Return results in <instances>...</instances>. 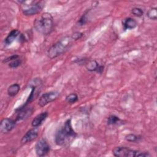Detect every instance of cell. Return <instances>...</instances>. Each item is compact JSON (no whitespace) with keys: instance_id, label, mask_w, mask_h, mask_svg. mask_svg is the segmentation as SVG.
I'll use <instances>...</instances> for the list:
<instances>
[{"instance_id":"cell-1","label":"cell","mask_w":157,"mask_h":157,"mask_svg":"<svg viewBox=\"0 0 157 157\" xmlns=\"http://www.w3.org/2000/svg\"><path fill=\"white\" fill-rule=\"evenodd\" d=\"M77 136V133L74 130L71 120H67L64 124L59 128L55 135V143L61 147L69 145Z\"/></svg>"},{"instance_id":"cell-2","label":"cell","mask_w":157,"mask_h":157,"mask_svg":"<svg viewBox=\"0 0 157 157\" xmlns=\"http://www.w3.org/2000/svg\"><path fill=\"white\" fill-rule=\"evenodd\" d=\"M34 27L38 33L43 35L50 34L53 27V18L51 13L44 12L36 18L34 21Z\"/></svg>"},{"instance_id":"cell-3","label":"cell","mask_w":157,"mask_h":157,"mask_svg":"<svg viewBox=\"0 0 157 157\" xmlns=\"http://www.w3.org/2000/svg\"><path fill=\"white\" fill-rule=\"evenodd\" d=\"M74 41L71 36H64L55 44H54L48 50L47 55L49 58L53 59L61 55L68 50Z\"/></svg>"},{"instance_id":"cell-4","label":"cell","mask_w":157,"mask_h":157,"mask_svg":"<svg viewBox=\"0 0 157 157\" xmlns=\"http://www.w3.org/2000/svg\"><path fill=\"white\" fill-rule=\"evenodd\" d=\"M22 12L25 15H33L39 13L45 5L43 1H18Z\"/></svg>"},{"instance_id":"cell-5","label":"cell","mask_w":157,"mask_h":157,"mask_svg":"<svg viewBox=\"0 0 157 157\" xmlns=\"http://www.w3.org/2000/svg\"><path fill=\"white\" fill-rule=\"evenodd\" d=\"M112 153L117 157H148L151 155L148 152L131 149L126 147H116L112 150Z\"/></svg>"},{"instance_id":"cell-6","label":"cell","mask_w":157,"mask_h":157,"mask_svg":"<svg viewBox=\"0 0 157 157\" xmlns=\"http://www.w3.org/2000/svg\"><path fill=\"white\" fill-rule=\"evenodd\" d=\"M50 150V146L47 141L42 139L37 142L35 145L36 153L38 156H44L47 155Z\"/></svg>"},{"instance_id":"cell-7","label":"cell","mask_w":157,"mask_h":157,"mask_svg":"<svg viewBox=\"0 0 157 157\" xmlns=\"http://www.w3.org/2000/svg\"><path fill=\"white\" fill-rule=\"evenodd\" d=\"M59 96V93L57 91H52L43 94L39 99V105L44 107L48 103L56 100Z\"/></svg>"},{"instance_id":"cell-8","label":"cell","mask_w":157,"mask_h":157,"mask_svg":"<svg viewBox=\"0 0 157 157\" xmlns=\"http://www.w3.org/2000/svg\"><path fill=\"white\" fill-rule=\"evenodd\" d=\"M16 121L6 118L1 120L0 123V131L2 133H7L11 131L15 126Z\"/></svg>"},{"instance_id":"cell-9","label":"cell","mask_w":157,"mask_h":157,"mask_svg":"<svg viewBox=\"0 0 157 157\" xmlns=\"http://www.w3.org/2000/svg\"><path fill=\"white\" fill-rule=\"evenodd\" d=\"M38 136V130L36 128H34L28 130L26 134L23 136L21 139V144H26L27 143L31 142L36 139Z\"/></svg>"},{"instance_id":"cell-10","label":"cell","mask_w":157,"mask_h":157,"mask_svg":"<svg viewBox=\"0 0 157 157\" xmlns=\"http://www.w3.org/2000/svg\"><path fill=\"white\" fill-rule=\"evenodd\" d=\"M85 66L88 71L90 72H96L99 74H102L104 69L103 65L99 64L95 60H90L88 62H86Z\"/></svg>"},{"instance_id":"cell-11","label":"cell","mask_w":157,"mask_h":157,"mask_svg":"<svg viewBox=\"0 0 157 157\" xmlns=\"http://www.w3.org/2000/svg\"><path fill=\"white\" fill-rule=\"evenodd\" d=\"M48 116V113L47 112H44L38 114L32 121L31 125L34 128H37L41 125L44 121L47 118Z\"/></svg>"},{"instance_id":"cell-12","label":"cell","mask_w":157,"mask_h":157,"mask_svg":"<svg viewBox=\"0 0 157 157\" xmlns=\"http://www.w3.org/2000/svg\"><path fill=\"white\" fill-rule=\"evenodd\" d=\"M137 21L131 17H127L122 21V26L124 31L127 29H132L137 26Z\"/></svg>"},{"instance_id":"cell-13","label":"cell","mask_w":157,"mask_h":157,"mask_svg":"<svg viewBox=\"0 0 157 157\" xmlns=\"http://www.w3.org/2000/svg\"><path fill=\"white\" fill-rule=\"evenodd\" d=\"M20 35V32L17 29H12L4 39V43L6 45H10Z\"/></svg>"},{"instance_id":"cell-14","label":"cell","mask_w":157,"mask_h":157,"mask_svg":"<svg viewBox=\"0 0 157 157\" xmlns=\"http://www.w3.org/2000/svg\"><path fill=\"white\" fill-rule=\"evenodd\" d=\"M18 111V114L16 118V120H15L16 121L24 120L32 113V110L30 109L25 110V108H23Z\"/></svg>"},{"instance_id":"cell-15","label":"cell","mask_w":157,"mask_h":157,"mask_svg":"<svg viewBox=\"0 0 157 157\" xmlns=\"http://www.w3.org/2000/svg\"><path fill=\"white\" fill-rule=\"evenodd\" d=\"M20 90V86L18 83H13L10 85L7 88V93L10 97L16 96Z\"/></svg>"},{"instance_id":"cell-16","label":"cell","mask_w":157,"mask_h":157,"mask_svg":"<svg viewBox=\"0 0 157 157\" xmlns=\"http://www.w3.org/2000/svg\"><path fill=\"white\" fill-rule=\"evenodd\" d=\"M124 139L126 140L131 142H137L140 140V137L134 134H128L125 136Z\"/></svg>"},{"instance_id":"cell-17","label":"cell","mask_w":157,"mask_h":157,"mask_svg":"<svg viewBox=\"0 0 157 157\" xmlns=\"http://www.w3.org/2000/svg\"><path fill=\"white\" fill-rule=\"evenodd\" d=\"M147 15L150 19L156 20L157 18V9L156 7L150 9L147 13Z\"/></svg>"},{"instance_id":"cell-18","label":"cell","mask_w":157,"mask_h":157,"mask_svg":"<svg viewBox=\"0 0 157 157\" xmlns=\"http://www.w3.org/2000/svg\"><path fill=\"white\" fill-rule=\"evenodd\" d=\"M78 96L75 93H71L66 97V101L69 104H74L78 101Z\"/></svg>"},{"instance_id":"cell-19","label":"cell","mask_w":157,"mask_h":157,"mask_svg":"<svg viewBox=\"0 0 157 157\" xmlns=\"http://www.w3.org/2000/svg\"><path fill=\"white\" fill-rule=\"evenodd\" d=\"M120 121V119L119 117L115 115H111L107 119V124L109 125H112V124H116Z\"/></svg>"},{"instance_id":"cell-20","label":"cell","mask_w":157,"mask_h":157,"mask_svg":"<svg viewBox=\"0 0 157 157\" xmlns=\"http://www.w3.org/2000/svg\"><path fill=\"white\" fill-rule=\"evenodd\" d=\"M21 62H22L21 59L20 58H17V59L9 62L8 65L10 68H17L21 65Z\"/></svg>"},{"instance_id":"cell-21","label":"cell","mask_w":157,"mask_h":157,"mask_svg":"<svg viewBox=\"0 0 157 157\" xmlns=\"http://www.w3.org/2000/svg\"><path fill=\"white\" fill-rule=\"evenodd\" d=\"M131 13L136 17H142L144 14V11L139 7H134L131 9Z\"/></svg>"},{"instance_id":"cell-22","label":"cell","mask_w":157,"mask_h":157,"mask_svg":"<svg viewBox=\"0 0 157 157\" xmlns=\"http://www.w3.org/2000/svg\"><path fill=\"white\" fill-rule=\"evenodd\" d=\"M83 36V34L82 33L79 32V31H77V32L74 33L71 36V37L72 39L75 41V40H78V39H80V38H82Z\"/></svg>"},{"instance_id":"cell-23","label":"cell","mask_w":157,"mask_h":157,"mask_svg":"<svg viewBox=\"0 0 157 157\" xmlns=\"http://www.w3.org/2000/svg\"><path fill=\"white\" fill-rule=\"evenodd\" d=\"M20 58V56H19L18 55L14 54V55H11L10 56H9V57L6 58V59H4L2 61V62H3L4 63H9V62H10V61H13V60H14V59H17V58Z\"/></svg>"},{"instance_id":"cell-24","label":"cell","mask_w":157,"mask_h":157,"mask_svg":"<svg viewBox=\"0 0 157 157\" xmlns=\"http://www.w3.org/2000/svg\"><path fill=\"white\" fill-rule=\"evenodd\" d=\"M86 13H84L82 17L80 18V19L78 21V23L80 24V25H83L86 23Z\"/></svg>"}]
</instances>
